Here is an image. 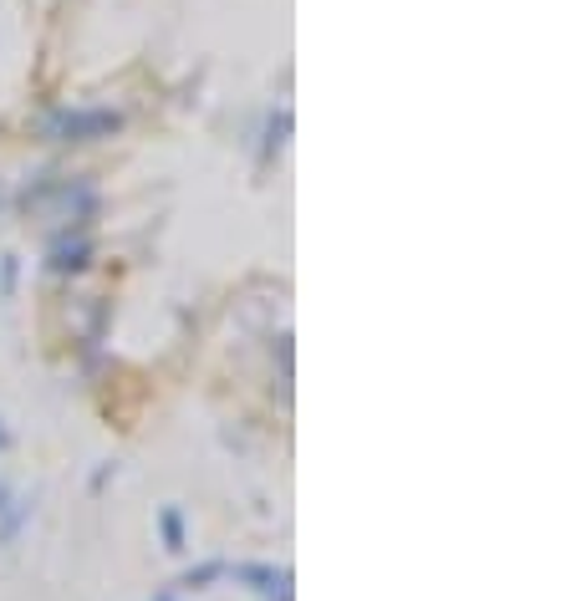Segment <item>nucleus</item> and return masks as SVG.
I'll return each instance as SVG.
<instances>
[{"mask_svg": "<svg viewBox=\"0 0 571 601\" xmlns=\"http://www.w3.org/2000/svg\"><path fill=\"white\" fill-rule=\"evenodd\" d=\"M123 128V113L113 107H67V113L47 117V138L56 143H92V138H113Z\"/></svg>", "mask_w": 571, "mask_h": 601, "instance_id": "obj_1", "label": "nucleus"}, {"mask_svg": "<svg viewBox=\"0 0 571 601\" xmlns=\"http://www.w3.org/2000/svg\"><path fill=\"white\" fill-rule=\"evenodd\" d=\"M225 576L245 591L266 601H291V571L286 566H270V561H236V566H225Z\"/></svg>", "mask_w": 571, "mask_h": 601, "instance_id": "obj_2", "label": "nucleus"}, {"mask_svg": "<svg viewBox=\"0 0 571 601\" xmlns=\"http://www.w3.org/2000/svg\"><path fill=\"white\" fill-rule=\"evenodd\" d=\"M158 540H164V551H189V535H185V510L179 504H164L158 510Z\"/></svg>", "mask_w": 571, "mask_h": 601, "instance_id": "obj_3", "label": "nucleus"}, {"mask_svg": "<svg viewBox=\"0 0 571 601\" xmlns=\"http://www.w3.org/2000/svg\"><path fill=\"white\" fill-rule=\"evenodd\" d=\"M87 255H92V245H87L83 234H77V240H56V245H51V270H56V276H67V270H83Z\"/></svg>", "mask_w": 571, "mask_h": 601, "instance_id": "obj_4", "label": "nucleus"}, {"mask_svg": "<svg viewBox=\"0 0 571 601\" xmlns=\"http://www.w3.org/2000/svg\"><path fill=\"white\" fill-rule=\"evenodd\" d=\"M225 566H230V561H200V566H189L185 576H179V581H174V591H210V586L219 581V576H225Z\"/></svg>", "mask_w": 571, "mask_h": 601, "instance_id": "obj_5", "label": "nucleus"}, {"mask_svg": "<svg viewBox=\"0 0 571 601\" xmlns=\"http://www.w3.org/2000/svg\"><path fill=\"white\" fill-rule=\"evenodd\" d=\"M286 133H291V107H276V113L266 117V158L286 149Z\"/></svg>", "mask_w": 571, "mask_h": 601, "instance_id": "obj_6", "label": "nucleus"}, {"mask_svg": "<svg viewBox=\"0 0 571 601\" xmlns=\"http://www.w3.org/2000/svg\"><path fill=\"white\" fill-rule=\"evenodd\" d=\"M16 255H0V300H11L16 296Z\"/></svg>", "mask_w": 571, "mask_h": 601, "instance_id": "obj_7", "label": "nucleus"}, {"mask_svg": "<svg viewBox=\"0 0 571 601\" xmlns=\"http://www.w3.org/2000/svg\"><path fill=\"white\" fill-rule=\"evenodd\" d=\"M153 601H179V591H174V586H164V591H158Z\"/></svg>", "mask_w": 571, "mask_h": 601, "instance_id": "obj_8", "label": "nucleus"}, {"mask_svg": "<svg viewBox=\"0 0 571 601\" xmlns=\"http://www.w3.org/2000/svg\"><path fill=\"white\" fill-rule=\"evenodd\" d=\"M11 500H16V495H11V489H5V479H0V510H5Z\"/></svg>", "mask_w": 571, "mask_h": 601, "instance_id": "obj_9", "label": "nucleus"}, {"mask_svg": "<svg viewBox=\"0 0 571 601\" xmlns=\"http://www.w3.org/2000/svg\"><path fill=\"white\" fill-rule=\"evenodd\" d=\"M0 449H11V429L5 423H0Z\"/></svg>", "mask_w": 571, "mask_h": 601, "instance_id": "obj_10", "label": "nucleus"}]
</instances>
